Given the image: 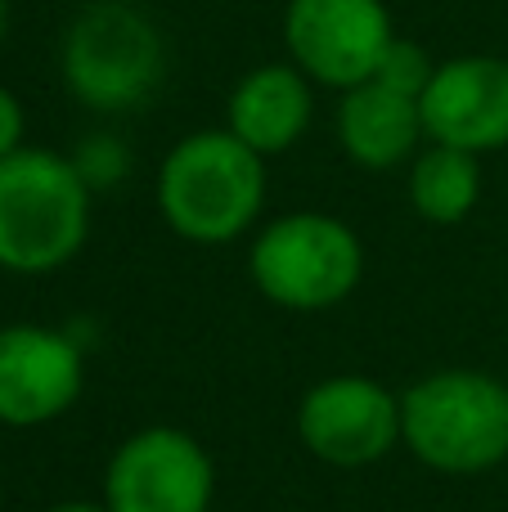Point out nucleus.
Wrapping results in <instances>:
<instances>
[{
  "instance_id": "13",
  "label": "nucleus",
  "mask_w": 508,
  "mask_h": 512,
  "mask_svg": "<svg viewBox=\"0 0 508 512\" xmlns=\"http://www.w3.org/2000/svg\"><path fill=\"white\" fill-rule=\"evenodd\" d=\"M410 207L419 221L450 230L464 225L482 203V158L450 144H423L410 162Z\"/></svg>"
},
{
  "instance_id": "6",
  "label": "nucleus",
  "mask_w": 508,
  "mask_h": 512,
  "mask_svg": "<svg viewBox=\"0 0 508 512\" xmlns=\"http://www.w3.org/2000/svg\"><path fill=\"white\" fill-rule=\"evenodd\" d=\"M99 504L108 512H212L216 459L185 427H140L108 454Z\"/></svg>"
},
{
  "instance_id": "18",
  "label": "nucleus",
  "mask_w": 508,
  "mask_h": 512,
  "mask_svg": "<svg viewBox=\"0 0 508 512\" xmlns=\"http://www.w3.org/2000/svg\"><path fill=\"white\" fill-rule=\"evenodd\" d=\"M5 18H9V0H0V32H5Z\"/></svg>"
},
{
  "instance_id": "9",
  "label": "nucleus",
  "mask_w": 508,
  "mask_h": 512,
  "mask_svg": "<svg viewBox=\"0 0 508 512\" xmlns=\"http://www.w3.org/2000/svg\"><path fill=\"white\" fill-rule=\"evenodd\" d=\"M86 387V355L72 333L45 324H0V427H45Z\"/></svg>"
},
{
  "instance_id": "4",
  "label": "nucleus",
  "mask_w": 508,
  "mask_h": 512,
  "mask_svg": "<svg viewBox=\"0 0 508 512\" xmlns=\"http://www.w3.org/2000/svg\"><path fill=\"white\" fill-rule=\"evenodd\" d=\"M248 279L293 315L333 310L365 279V243L333 212H284L252 234Z\"/></svg>"
},
{
  "instance_id": "5",
  "label": "nucleus",
  "mask_w": 508,
  "mask_h": 512,
  "mask_svg": "<svg viewBox=\"0 0 508 512\" xmlns=\"http://www.w3.org/2000/svg\"><path fill=\"white\" fill-rule=\"evenodd\" d=\"M59 72L81 108L104 117L149 104L167 72V45L153 18L131 5H90L68 23L59 45Z\"/></svg>"
},
{
  "instance_id": "17",
  "label": "nucleus",
  "mask_w": 508,
  "mask_h": 512,
  "mask_svg": "<svg viewBox=\"0 0 508 512\" xmlns=\"http://www.w3.org/2000/svg\"><path fill=\"white\" fill-rule=\"evenodd\" d=\"M45 512H108L104 504H90V499H68V504H54Z\"/></svg>"
},
{
  "instance_id": "1",
  "label": "nucleus",
  "mask_w": 508,
  "mask_h": 512,
  "mask_svg": "<svg viewBox=\"0 0 508 512\" xmlns=\"http://www.w3.org/2000/svg\"><path fill=\"white\" fill-rule=\"evenodd\" d=\"M158 216L176 239L198 248H225V243L252 234L266 212V158L252 153L239 135L194 131L167 149L153 180Z\"/></svg>"
},
{
  "instance_id": "16",
  "label": "nucleus",
  "mask_w": 508,
  "mask_h": 512,
  "mask_svg": "<svg viewBox=\"0 0 508 512\" xmlns=\"http://www.w3.org/2000/svg\"><path fill=\"white\" fill-rule=\"evenodd\" d=\"M23 135H27V117H23V104H18L14 90L0 86V158L23 149Z\"/></svg>"
},
{
  "instance_id": "12",
  "label": "nucleus",
  "mask_w": 508,
  "mask_h": 512,
  "mask_svg": "<svg viewBox=\"0 0 508 512\" xmlns=\"http://www.w3.org/2000/svg\"><path fill=\"white\" fill-rule=\"evenodd\" d=\"M338 144L347 153V162H356L360 171H392L401 162H414V153L428 144L419 99L401 95L383 81L342 90Z\"/></svg>"
},
{
  "instance_id": "3",
  "label": "nucleus",
  "mask_w": 508,
  "mask_h": 512,
  "mask_svg": "<svg viewBox=\"0 0 508 512\" xmlns=\"http://www.w3.org/2000/svg\"><path fill=\"white\" fill-rule=\"evenodd\" d=\"M401 445L441 477H486L508 463V382L437 369L401 391Z\"/></svg>"
},
{
  "instance_id": "15",
  "label": "nucleus",
  "mask_w": 508,
  "mask_h": 512,
  "mask_svg": "<svg viewBox=\"0 0 508 512\" xmlns=\"http://www.w3.org/2000/svg\"><path fill=\"white\" fill-rule=\"evenodd\" d=\"M72 162H77L81 180L90 185V194L117 189L126 176H131V153H126V144L117 140V135H86L81 149L72 153Z\"/></svg>"
},
{
  "instance_id": "7",
  "label": "nucleus",
  "mask_w": 508,
  "mask_h": 512,
  "mask_svg": "<svg viewBox=\"0 0 508 512\" xmlns=\"http://www.w3.org/2000/svg\"><path fill=\"white\" fill-rule=\"evenodd\" d=\"M297 441L338 472L383 463L401 445V396L365 373H333L297 400Z\"/></svg>"
},
{
  "instance_id": "11",
  "label": "nucleus",
  "mask_w": 508,
  "mask_h": 512,
  "mask_svg": "<svg viewBox=\"0 0 508 512\" xmlns=\"http://www.w3.org/2000/svg\"><path fill=\"white\" fill-rule=\"evenodd\" d=\"M315 117V81L288 59L257 63L234 81L225 99V131L239 135L252 153L279 158L297 149Z\"/></svg>"
},
{
  "instance_id": "8",
  "label": "nucleus",
  "mask_w": 508,
  "mask_h": 512,
  "mask_svg": "<svg viewBox=\"0 0 508 512\" xmlns=\"http://www.w3.org/2000/svg\"><path fill=\"white\" fill-rule=\"evenodd\" d=\"M392 41L387 0H288L284 9L288 63L338 95L374 81Z\"/></svg>"
},
{
  "instance_id": "2",
  "label": "nucleus",
  "mask_w": 508,
  "mask_h": 512,
  "mask_svg": "<svg viewBox=\"0 0 508 512\" xmlns=\"http://www.w3.org/2000/svg\"><path fill=\"white\" fill-rule=\"evenodd\" d=\"M95 194L77 162L54 149H32L0 158V270L54 274L72 265L90 239Z\"/></svg>"
},
{
  "instance_id": "10",
  "label": "nucleus",
  "mask_w": 508,
  "mask_h": 512,
  "mask_svg": "<svg viewBox=\"0 0 508 512\" xmlns=\"http://www.w3.org/2000/svg\"><path fill=\"white\" fill-rule=\"evenodd\" d=\"M419 113L432 144H450L473 158L508 149V59L459 54L437 63Z\"/></svg>"
},
{
  "instance_id": "14",
  "label": "nucleus",
  "mask_w": 508,
  "mask_h": 512,
  "mask_svg": "<svg viewBox=\"0 0 508 512\" xmlns=\"http://www.w3.org/2000/svg\"><path fill=\"white\" fill-rule=\"evenodd\" d=\"M432 72H437L432 54L423 50L419 41H405V36H396V41L387 45L383 63H378L374 81H383V86L401 90V95H410V99H423V90H428Z\"/></svg>"
}]
</instances>
